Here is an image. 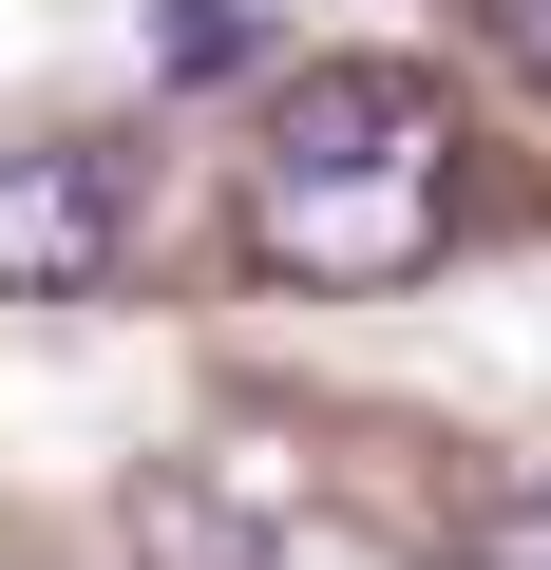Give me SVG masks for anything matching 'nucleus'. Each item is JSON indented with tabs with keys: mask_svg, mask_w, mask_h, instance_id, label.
<instances>
[{
	"mask_svg": "<svg viewBox=\"0 0 551 570\" xmlns=\"http://www.w3.org/2000/svg\"><path fill=\"white\" fill-rule=\"evenodd\" d=\"M456 228V153H343V171H247V247L305 285H400Z\"/></svg>",
	"mask_w": 551,
	"mask_h": 570,
	"instance_id": "obj_1",
	"label": "nucleus"
},
{
	"mask_svg": "<svg viewBox=\"0 0 551 570\" xmlns=\"http://www.w3.org/2000/svg\"><path fill=\"white\" fill-rule=\"evenodd\" d=\"M134 570H266L286 551V438H209V456H152L115 494Z\"/></svg>",
	"mask_w": 551,
	"mask_h": 570,
	"instance_id": "obj_2",
	"label": "nucleus"
},
{
	"mask_svg": "<svg viewBox=\"0 0 551 570\" xmlns=\"http://www.w3.org/2000/svg\"><path fill=\"white\" fill-rule=\"evenodd\" d=\"M134 247V171L115 153H0V305H77V285H115Z\"/></svg>",
	"mask_w": 551,
	"mask_h": 570,
	"instance_id": "obj_3",
	"label": "nucleus"
},
{
	"mask_svg": "<svg viewBox=\"0 0 551 570\" xmlns=\"http://www.w3.org/2000/svg\"><path fill=\"white\" fill-rule=\"evenodd\" d=\"M343 153H456V96L400 77V58H324V77L266 96V153L247 171H343Z\"/></svg>",
	"mask_w": 551,
	"mask_h": 570,
	"instance_id": "obj_4",
	"label": "nucleus"
},
{
	"mask_svg": "<svg viewBox=\"0 0 551 570\" xmlns=\"http://www.w3.org/2000/svg\"><path fill=\"white\" fill-rule=\"evenodd\" d=\"M437 551H456V570H551V475H475V494L437 513Z\"/></svg>",
	"mask_w": 551,
	"mask_h": 570,
	"instance_id": "obj_5",
	"label": "nucleus"
},
{
	"mask_svg": "<svg viewBox=\"0 0 551 570\" xmlns=\"http://www.w3.org/2000/svg\"><path fill=\"white\" fill-rule=\"evenodd\" d=\"M247 58H266L247 0H152V77H247Z\"/></svg>",
	"mask_w": 551,
	"mask_h": 570,
	"instance_id": "obj_6",
	"label": "nucleus"
},
{
	"mask_svg": "<svg viewBox=\"0 0 551 570\" xmlns=\"http://www.w3.org/2000/svg\"><path fill=\"white\" fill-rule=\"evenodd\" d=\"M494 20H513V58H532V77H551V0H494Z\"/></svg>",
	"mask_w": 551,
	"mask_h": 570,
	"instance_id": "obj_7",
	"label": "nucleus"
}]
</instances>
